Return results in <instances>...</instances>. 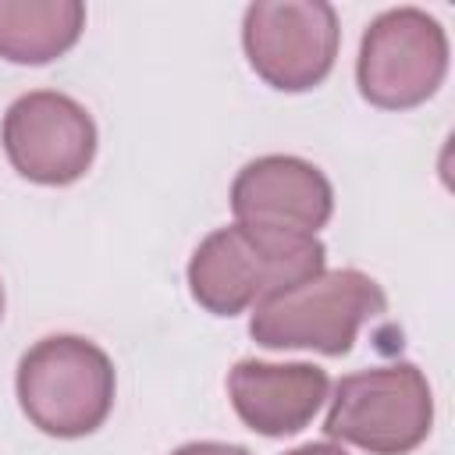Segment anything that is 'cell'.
Instances as JSON below:
<instances>
[{
	"mask_svg": "<svg viewBox=\"0 0 455 455\" xmlns=\"http://www.w3.org/2000/svg\"><path fill=\"white\" fill-rule=\"evenodd\" d=\"M249 68L281 92L316 89L338 60V11L323 0H256L242 18Z\"/></svg>",
	"mask_w": 455,
	"mask_h": 455,
	"instance_id": "8992f818",
	"label": "cell"
},
{
	"mask_svg": "<svg viewBox=\"0 0 455 455\" xmlns=\"http://www.w3.org/2000/svg\"><path fill=\"white\" fill-rule=\"evenodd\" d=\"M331 377L313 363L238 359L228 373V398L238 419L263 437H291L327 402Z\"/></svg>",
	"mask_w": 455,
	"mask_h": 455,
	"instance_id": "9c48e42d",
	"label": "cell"
},
{
	"mask_svg": "<svg viewBox=\"0 0 455 455\" xmlns=\"http://www.w3.org/2000/svg\"><path fill=\"white\" fill-rule=\"evenodd\" d=\"M0 142L11 167L36 185H75L96 160V121L68 92L32 89L18 96L4 121Z\"/></svg>",
	"mask_w": 455,
	"mask_h": 455,
	"instance_id": "52a82bcc",
	"label": "cell"
},
{
	"mask_svg": "<svg viewBox=\"0 0 455 455\" xmlns=\"http://www.w3.org/2000/svg\"><path fill=\"white\" fill-rule=\"evenodd\" d=\"M228 199L238 224L288 235H316L334 213V188L327 174L291 153L249 160L235 174Z\"/></svg>",
	"mask_w": 455,
	"mask_h": 455,
	"instance_id": "ba28073f",
	"label": "cell"
},
{
	"mask_svg": "<svg viewBox=\"0 0 455 455\" xmlns=\"http://www.w3.org/2000/svg\"><path fill=\"white\" fill-rule=\"evenodd\" d=\"M14 391L36 430L75 441L107 423L117 373L96 341L78 334H50L18 359Z\"/></svg>",
	"mask_w": 455,
	"mask_h": 455,
	"instance_id": "7a4b0ae2",
	"label": "cell"
},
{
	"mask_svg": "<svg viewBox=\"0 0 455 455\" xmlns=\"http://www.w3.org/2000/svg\"><path fill=\"white\" fill-rule=\"evenodd\" d=\"M0 320H4V281H0Z\"/></svg>",
	"mask_w": 455,
	"mask_h": 455,
	"instance_id": "4fadbf2b",
	"label": "cell"
},
{
	"mask_svg": "<svg viewBox=\"0 0 455 455\" xmlns=\"http://www.w3.org/2000/svg\"><path fill=\"white\" fill-rule=\"evenodd\" d=\"M85 28L82 0H0V57L11 64H50Z\"/></svg>",
	"mask_w": 455,
	"mask_h": 455,
	"instance_id": "30bf717a",
	"label": "cell"
},
{
	"mask_svg": "<svg viewBox=\"0 0 455 455\" xmlns=\"http://www.w3.org/2000/svg\"><path fill=\"white\" fill-rule=\"evenodd\" d=\"M284 455H348L341 444L334 441H309V444H299V448H288Z\"/></svg>",
	"mask_w": 455,
	"mask_h": 455,
	"instance_id": "7c38bea8",
	"label": "cell"
},
{
	"mask_svg": "<svg viewBox=\"0 0 455 455\" xmlns=\"http://www.w3.org/2000/svg\"><path fill=\"white\" fill-rule=\"evenodd\" d=\"M387 295L384 288L355 270H320L302 284L259 302L249 316V334L256 345L284 352V348H313L323 355L352 352L359 331L384 316Z\"/></svg>",
	"mask_w": 455,
	"mask_h": 455,
	"instance_id": "3957f363",
	"label": "cell"
},
{
	"mask_svg": "<svg viewBox=\"0 0 455 455\" xmlns=\"http://www.w3.org/2000/svg\"><path fill=\"white\" fill-rule=\"evenodd\" d=\"M327 270V249L316 235L228 224L210 231L188 259V291L213 316H238L259 302Z\"/></svg>",
	"mask_w": 455,
	"mask_h": 455,
	"instance_id": "6da1fadb",
	"label": "cell"
},
{
	"mask_svg": "<svg viewBox=\"0 0 455 455\" xmlns=\"http://www.w3.org/2000/svg\"><path fill=\"white\" fill-rule=\"evenodd\" d=\"M171 455H252V451L242 444H228V441H188L174 448Z\"/></svg>",
	"mask_w": 455,
	"mask_h": 455,
	"instance_id": "8fae6325",
	"label": "cell"
},
{
	"mask_svg": "<svg viewBox=\"0 0 455 455\" xmlns=\"http://www.w3.org/2000/svg\"><path fill=\"white\" fill-rule=\"evenodd\" d=\"M434 427V391L416 363H387L334 384L323 434L370 455H409Z\"/></svg>",
	"mask_w": 455,
	"mask_h": 455,
	"instance_id": "277c9868",
	"label": "cell"
},
{
	"mask_svg": "<svg viewBox=\"0 0 455 455\" xmlns=\"http://www.w3.org/2000/svg\"><path fill=\"white\" fill-rule=\"evenodd\" d=\"M448 75V36L441 21L419 7H391L377 14L359 43L355 85L380 110H409L427 103Z\"/></svg>",
	"mask_w": 455,
	"mask_h": 455,
	"instance_id": "5b68a950",
	"label": "cell"
}]
</instances>
